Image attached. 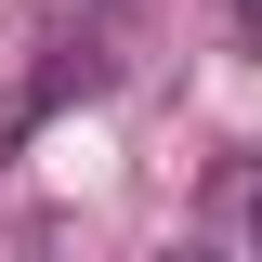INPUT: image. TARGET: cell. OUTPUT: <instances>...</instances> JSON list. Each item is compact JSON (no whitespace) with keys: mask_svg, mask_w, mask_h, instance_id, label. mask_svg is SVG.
Here are the masks:
<instances>
[{"mask_svg":"<svg viewBox=\"0 0 262 262\" xmlns=\"http://www.w3.org/2000/svg\"><path fill=\"white\" fill-rule=\"evenodd\" d=\"M210 236H236V249H262V144L210 170Z\"/></svg>","mask_w":262,"mask_h":262,"instance_id":"1","label":"cell"},{"mask_svg":"<svg viewBox=\"0 0 262 262\" xmlns=\"http://www.w3.org/2000/svg\"><path fill=\"white\" fill-rule=\"evenodd\" d=\"M66 92H92V53H66V66H39L27 92L0 105V144H27V131H39V118H53V105H66Z\"/></svg>","mask_w":262,"mask_h":262,"instance_id":"2","label":"cell"},{"mask_svg":"<svg viewBox=\"0 0 262 262\" xmlns=\"http://www.w3.org/2000/svg\"><path fill=\"white\" fill-rule=\"evenodd\" d=\"M236 27H249V53H262V0H236Z\"/></svg>","mask_w":262,"mask_h":262,"instance_id":"3","label":"cell"}]
</instances>
